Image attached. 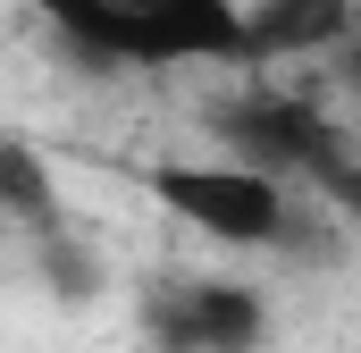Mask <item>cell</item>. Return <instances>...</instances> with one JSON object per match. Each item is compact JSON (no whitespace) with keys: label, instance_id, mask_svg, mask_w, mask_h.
Instances as JSON below:
<instances>
[{"label":"cell","instance_id":"3957f363","mask_svg":"<svg viewBox=\"0 0 361 353\" xmlns=\"http://www.w3.org/2000/svg\"><path fill=\"white\" fill-rule=\"evenodd\" d=\"M152 193L177 210L185 227L219 236V244H277L294 227V202L286 185L244 160H177V169H152Z\"/></svg>","mask_w":361,"mask_h":353},{"label":"cell","instance_id":"6da1fadb","mask_svg":"<svg viewBox=\"0 0 361 353\" xmlns=\"http://www.w3.org/2000/svg\"><path fill=\"white\" fill-rule=\"evenodd\" d=\"M76 51L118 68L235 59V0H34Z\"/></svg>","mask_w":361,"mask_h":353},{"label":"cell","instance_id":"8992f818","mask_svg":"<svg viewBox=\"0 0 361 353\" xmlns=\"http://www.w3.org/2000/svg\"><path fill=\"white\" fill-rule=\"evenodd\" d=\"M0 219L25 236L59 227V176L42 160V143H25V135H0Z\"/></svg>","mask_w":361,"mask_h":353},{"label":"cell","instance_id":"277c9868","mask_svg":"<svg viewBox=\"0 0 361 353\" xmlns=\"http://www.w3.org/2000/svg\"><path fill=\"white\" fill-rule=\"evenodd\" d=\"M143 328L160 353H252L269 311L252 286H227V277H185V286H160L143 303Z\"/></svg>","mask_w":361,"mask_h":353},{"label":"cell","instance_id":"7a4b0ae2","mask_svg":"<svg viewBox=\"0 0 361 353\" xmlns=\"http://www.w3.org/2000/svg\"><path fill=\"white\" fill-rule=\"evenodd\" d=\"M219 135L235 143V160L261 176H311L328 193H353V143L328 109L311 101H277V92H252V101H227L219 109Z\"/></svg>","mask_w":361,"mask_h":353},{"label":"cell","instance_id":"5b68a950","mask_svg":"<svg viewBox=\"0 0 361 353\" xmlns=\"http://www.w3.org/2000/svg\"><path fill=\"white\" fill-rule=\"evenodd\" d=\"M345 34H353V0H261V8H235V59L328 51Z\"/></svg>","mask_w":361,"mask_h":353}]
</instances>
